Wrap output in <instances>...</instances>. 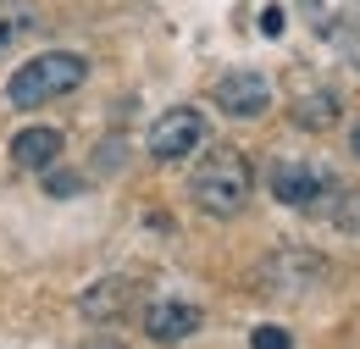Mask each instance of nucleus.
<instances>
[{
    "mask_svg": "<svg viewBox=\"0 0 360 349\" xmlns=\"http://www.w3.org/2000/svg\"><path fill=\"white\" fill-rule=\"evenodd\" d=\"M188 194H194V205L205 211V217H238L244 205H250V194H255V167H250V156L238 150V144H211L205 156H200V167L188 177Z\"/></svg>",
    "mask_w": 360,
    "mask_h": 349,
    "instance_id": "f257e3e1",
    "label": "nucleus"
},
{
    "mask_svg": "<svg viewBox=\"0 0 360 349\" xmlns=\"http://www.w3.org/2000/svg\"><path fill=\"white\" fill-rule=\"evenodd\" d=\"M89 78V61L78 56V50H45V56H34V61H22L17 72H11V84H6V94H11V106H45V100H56V94H72V89Z\"/></svg>",
    "mask_w": 360,
    "mask_h": 349,
    "instance_id": "f03ea898",
    "label": "nucleus"
},
{
    "mask_svg": "<svg viewBox=\"0 0 360 349\" xmlns=\"http://www.w3.org/2000/svg\"><path fill=\"white\" fill-rule=\"evenodd\" d=\"M271 194H277L288 211H316L321 194H338V183H333L327 167H316V161H283V167H271Z\"/></svg>",
    "mask_w": 360,
    "mask_h": 349,
    "instance_id": "7ed1b4c3",
    "label": "nucleus"
},
{
    "mask_svg": "<svg viewBox=\"0 0 360 349\" xmlns=\"http://www.w3.org/2000/svg\"><path fill=\"white\" fill-rule=\"evenodd\" d=\"M200 144H205V117L194 106H172V111H161L150 122V156L155 161H183Z\"/></svg>",
    "mask_w": 360,
    "mask_h": 349,
    "instance_id": "20e7f679",
    "label": "nucleus"
},
{
    "mask_svg": "<svg viewBox=\"0 0 360 349\" xmlns=\"http://www.w3.org/2000/svg\"><path fill=\"white\" fill-rule=\"evenodd\" d=\"M217 106L227 117H266L271 84L261 72H227V78H217Z\"/></svg>",
    "mask_w": 360,
    "mask_h": 349,
    "instance_id": "39448f33",
    "label": "nucleus"
},
{
    "mask_svg": "<svg viewBox=\"0 0 360 349\" xmlns=\"http://www.w3.org/2000/svg\"><path fill=\"white\" fill-rule=\"evenodd\" d=\"M200 333V310L183 305V300H155V305L144 310V338L150 344H183V338H194Z\"/></svg>",
    "mask_w": 360,
    "mask_h": 349,
    "instance_id": "423d86ee",
    "label": "nucleus"
},
{
    "mask_svg": "<svg viewBox=\"0 0 360 349\" xmlns=\"http://www.w3.org/2000/svg\"><path fill=\"white\" fill-rule=\"evenodd\" d=\"M134 300H139V283H134V277H100L94 288H84L78 310H84L89 322H122V316L134 310Z\"/></svg>",
    "mask_w": 360,
    "mask_h": 349,
    "instance_id": "0eeeda50",
    "label": "nucleus"
},
{
    "mask_svg": "<svg viewBox=\"0 0 360 349\" xmlns=\"http://www.w3.org/2000/svg\"><path fill=\"white\" fill-rule=\"evenodd\" d=\"M261 277H266L271 288H311L327 277V261L311 255V250H277L266 266H261Z\"/></svg>",
    "mask_w": 360,
    "mask_h": 349,
    "instance_id": "6e6552de",
    "label": "nucleus"
},
{
    "mask_svg": "<svg viewBox=\"0 0 360 349\" xmlns=\"http://www.w3.org/2000/svg\"><path fill=\"white\" fill-rule=\"evenodd\" d=\"M61 150H67V139L56 128H22L11 139V161H17L22 172H50V167L61 161Z\"/></svg>",
    "mask_w": 360,
    "mask_h": 349,
    "instance_id": "1a4fd4ad",
    "label": "nucleus"
},
{
    "mask_svg": "<svg viewBox=\"0 0 360 349\" xmlns=\"http://www.w3.org/2000/svg\"><path fill=\"white\" fill-rule=\"evenodd\" d=\"M294 122L311 133H327L333 122H338V94L333 89H311V94H300L294 100Z\"/></svg>",
    "mask_w": 360,
    "mask_h": 349,
    "instance_id": "9d476101",
    "label": "nucleus"
},
{
    "mask_svg": "<svg viewBox=\"0 0 360 349\" xmlns=\"http://www.w3.org/2000/svg\"><path fill=\"white\" fill-rule=\"evenodd\" d=\"M34 28H39V17H34V11H0V56H6V50H17Z\"/></svg>",
    "mask_w": 360,
    "mask_h": 349,
    "instance_id": "9b49d317",
    "label": "nucleus"
},
{
    "mask_svg": "<svg viewBox=\"0 0 360 349\" xmlns=\"http://www.w3.org/2000/svg\"><path fill=\"white\" fill-rule=\"evenodd\" d=\"M333 227L349 233V239H360V189H344V194H338V205H333Z\"/></svg>",
    "mask_w": 360,
    "mask_h": 349,
    "instance_id": "f8f14e48",
    "label": "nucleus"
},
{
    "mask_svg": "<svg viewBox=\"0 0 360 349\" xmlns=\"http://www.w3.org/2000/svg\"><path fill=\"white\" fill-rule=\"evenodd\" d=\"M250 349H294V338H288V327H255Z\"/></svg>",
    "mask_w": 360,
    "mask_h": 349,
    "instance_id": "ddd939ff",
    "label": "nucleus"
},
{
    "mask_svg": "<svg viewBox=\"0 0 360 349\" xmlns=\"http://www.w3.org/2000/svg\"><path fill=\"white\" fill-rule=\"evenodd\" d=\"M84 189V177H72V172H50V194L56 200H67V194H78Z\"/></svg>",
    "mask_w": 360,
    "mask_h": 349,
    "instance_id": "4468645a",
    "label": "nucleus"
},
{
    "mask_svg": "<svg viewBox=\"0 0 360 349\" xmlns=\"http://www.w3.org/2000/svg\"><path fill=\"white\" fill-rule=\"evenodd\" d=\"M261 34H266V39H277V34H283V11H277V6H266V11H261Z\"/></svg>",
    "mask_w": 360,
    "mask_h": 349,
    "instance_id": "2eb2a0df",
    "label": "nucleus"
},
{
    "mask_svg": "<svg viewBox=\"0 0 360 349\" xmlns=\"http://www.w3.org/2000/svg\"><path fill=\"white\" fill-rule=\"evenodd\" d=\"M84 349H122V344H117V338H89Z\"/></svg>",
    "mask_w": 360,
    "mask_h": 349,
    "instance_id": "dca6fc26",
    "label": "nucleus"
},
{
    "mask_svg": "<svg viewBox=\"0 0 360 349\" xmlns=\"http://www.w3.org/2000/svg\"><path fill=\"white\" fill-rule=\"evenodd\" d=\"M355 156H360V128H355Z\"/></svg>",
    "mask_w": 360,
    "mask_h": 349,
    "instance_id": "f3484780",
    "label": "nucleus"
}]
</instances>
